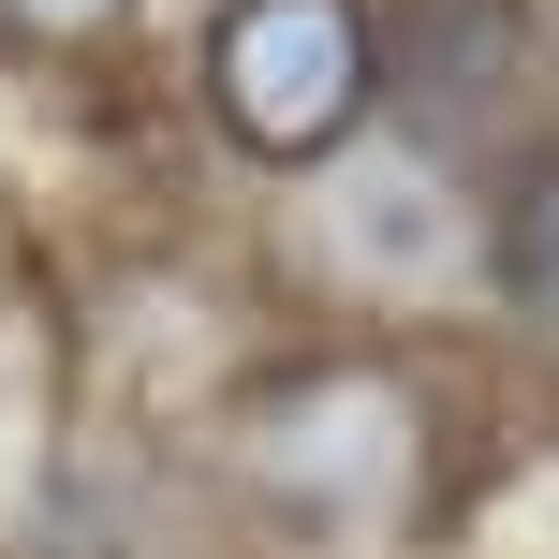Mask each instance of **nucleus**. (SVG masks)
<instances>
[{
	"label": "nucleus",
	"mask_w": 559,
	"mask_h": 559,
	"mask_svg": "<svg viewBox=\"0 0 559 559\" xmlns=\"http://www.w3.org/2000/svg\"><path fill=\"white\" fill-rule=\"evenodd\" d=\"M486 280H501L531 324H559V147L501 177V206H486Z\"/></svg>",
	"instance_id": "nucleus-4"
},
{
	"label": "nucleus",
	"mask_w": 559,
	"mask_h": 559,
	"mask_svg": "<svg viewBox=\"0 0 559 559\" xmlns=\"http://www.w3.org/2000/svg\"><path fill=\"white\" fill-rule=\"evenodd\" d=\"M368 88H383L368 0H222V29H206V104H222V133L251 147V163H280V177H324L338 147H354Z\"/></svg>",
	"instance_id": "nucleus-1"
},
{
	"label": "nucleus",
	"mask_w": 559,
	"mask_h": 559,
	"mask_svg": "<svg viewBox=\"0 0 559 559\" xmlns=\"http://www.w3.org/2000/svg\"><path fill=\"white\" fill-rule=\"evenodd\" d=\"M309 251L354 280V295H456V280H472V206H456V177L413 163V147H354V163H324Z\"/></svg>",
	"instance_id": "nucleus-3"
},
{
	"label": "nucleus",
	"mask_w": 559,
	"mask_h": 559,
	"mask_svg": "<svg viewBox=\"0 0 559 559\" xmlns=\"http://www.w3.org/2000/svg\"><path fill=\"white\" fill-rule=\"evenodd\" d=\"M118 15L133 0H0V29H29V45H104Z\"/></svg>",
	"instance_id": "nucleus-5"
},
{
	"label": "nucleus",
	"mask_w": 559,
	"mask_h": 559,
	"mask_svg": "<svg viewBox=\"0 0 559 559\" xmlns=\"http://www.w3.org/2000/svg\"><path fill=\"white\" fill-rule=\"evenodd\" d=\"M236 472H251L280 515L354 531V515H397V501H413L427 427H413V397H397L383 368H295V383H265L251 413H236Z\"/></svg>",
	"instance_id": "nucleus-2"
}]
</instances>
